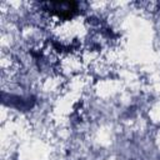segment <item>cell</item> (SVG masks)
<instances>
[{"label":"cell","instance_id":"cell-1","mask_svg":"<svg viewBox=\"0 0 160 160\" xmlns=\"http://www.w3.org/2000/svg\"><path fill=\"white\" fill-rule=\"evenodd\" d=\"M49 6V9L55 12L59 18H62V19H68V18H71L72 14L76 11V2H70V1H58V2H48L46 4Z\"/></svg>","mask_w":160,"mask_h":160}]
</instances>
